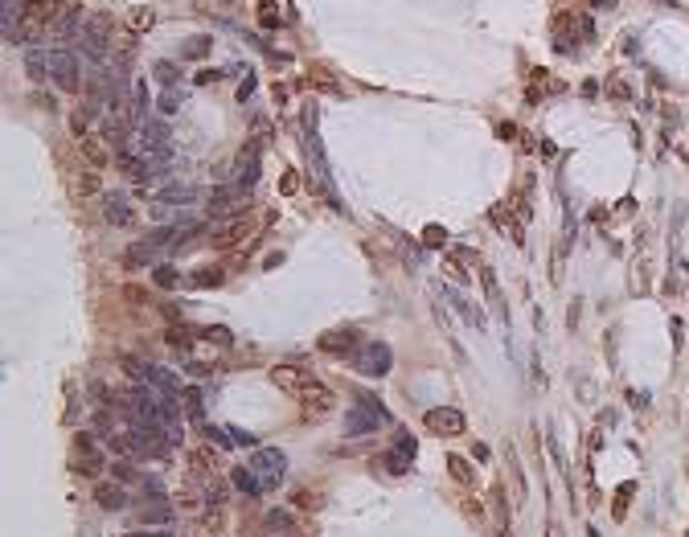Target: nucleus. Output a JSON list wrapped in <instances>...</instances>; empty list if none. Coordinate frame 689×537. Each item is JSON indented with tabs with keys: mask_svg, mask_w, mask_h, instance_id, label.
I'll return each instance as SVG.
<instances>
[{
	"mask_svg": "<svg viewBox=\"0 0 689 537\" xmlns=\"http://www.w3.org/2000/svg\"><path fill=\"white\" fill-rule=\"evenodd\" d=\"M242 238H246V222H230L222 234H214V246H222V250H226V246H238Z\"/></svg>",
	"mask_w": 689,
	"mask_h": 537,
	"instance_id": "f8f14e48",
	"label": "nucleus"
},
{
	"mask_svg": "<svg viewBox=\"0 0 689 537\" xmlns=\"http://www.w3.org/2000/svg\"><path fill=\"white\" fill-rule=\"evenodd\" d=\"M686 537H689V534H686Z\"/></svg>",
	"mask_w": 689,
	"mask_h": 537,
	"instance_id": "412c9836",
	"label": "nucleus"
},
{
	"mask_svg": "<svg viewBox=\"0 0 689 537\" xmlns=\"http://www.w3.org/2000/svg\"><path fill=\"white\" fill-rule=\"evenodd\" d=\"M132 537H160V534H132Z\"/></svg>",
	"mask_w": 689,
	"mask_h": 537,
	"instance_id": "aec40b11",
	"label": "nucleus"
},
{
	"mask_svg": "<svg viewBox=\"0 0 689 537\" xmlns=\"http://www.w3.org/2000/svg\"><path fill=\"white\" fill-rule=\"evenodd\" d=\"M250 468H255V476H259V488H263V493H275L279 480H283V472H287V459H283V451L263 448L250 459Z\"/></svg>",
	"mask_w": 689,
	"mask_h": 537,
	"instance_id": "f257e3e1",
	"label": "nucleus"
},
{
	"mask_svg": "<svg viewBox=\"0 0 689 537\" xmlns=\"http://www.w3.org/2000/svg\"><path fill=\"white\" fill-rule=\"evenodd\" d=\"M152 279H156V287H173V283H177V271H173V267H156V275H152Z\"/></svg>",
	"mask_w": 689,
	"mask_h": 537,
	"instance_id": "6ab92c4d",
	"label": "nucleus"
},
{
	"mask_svg": "<svg viewBox=\"0 0 689 537\" xmlns=\"http://www.w3.org/2000/svg\"><path fill=\"white\" fill-rule=\"evenodd\" d=\"M304 406H308V414H316V410H328L332 406V394L324 390V386H304Z\"/></svg>",
	"mask_w": 689,
	"mask_h": 537,
	"instance_id": "9d476101",
	"label": "nucleus"
},
{
	"mask_svg": "<svg viewBox=\"0 0 689 537\" xmlns=\"http://www.w3.org/2000/svg\"><path fill=\"white\" fill-rule=\"evenodd\" d=\"M107 222L111 225H132V205H124V193L107 197Z\"/></svg>",
	"mask_w": 689,
	"mask_h": 537,
	"instance_id": "6e6552de",
	"label": "nucleus"
},
{
	"mask_svg": "<svg viewBox=\"0 0 689 537\" xmlns=\"http://www.w3.org/2000/svg\"><path fill=\"white\" fill-rule=\"evenodd\" d=\"M382 427V418H377V410H369V406H353L349 414H345V435H373Z\"/></svg>",
	"mask_w": 689,
	"mask_h": 537,
	"instance_id": "20e7f679",
	"label": "nucleus"
},
{
	"mask_svg": "<svg viewBox=\"0 0 689 537\" xmlns=\"http://www.w3.org/2000/svg\"><path fill=\"white\" fill-rule=\"evenodd\" d=\"M366 369L369 373H386V369H390V349H386V345H369Z\"/></svg>",
	"mask_w": 689,
	"mask_h": 537,
	"instance_id": "ddd939ff",
	"label": "nucleus"
},
{
	"mask_svg": "<svg viewBox=\"0 0 689 537\" xmlns=\"http://www.w3.org/2000/svg\"><path fill=\"white\" fill-rule=\"evenodd\" d=\"M234 484H238L242 493H259V476H250L246 468H234Z\"/></svg>",
	"mask_w": 689,
	"mask_h": 537,
	"instance_id": "2eb2a0df",
	"label": "nucleus"
},
{
	"mask_svg": "<svg viewBox=\"0 0 689 537\" xmlns=\"http://www.w3.org/2000/svg\"><path fill=\"white\" fill-rule=\"evenodd\" d=\"M193 193H197V189H189V185H169V189H164V201H189Z\"/></svg>",
	"mask_w": 689,
	"mask_h": 537,
	"instance_id": "dca6fc26",
	"label": "nucleus"
},
{
	"mask_svg": "<svg viewBox=\"0 0 689 537\" xmlns=\"http://www.w3.org/2000/svg\"><path fill=\"white\" fill-rule=\"evenodd\" d=\"M427 431L431 435H459L463 431V414H459L456 406H435V410H427Z\"/></svg>",
	"mask_w": 689,
	"mask_h": 537,
	"instance_id": "7ed1b4c3",
	"label": "nucleus"
},
{
	"mask_svg": "<svg viewBox=\"0 0 689 537\" xmlns=\"http://www.w3.org/2000/svg\"><path fill=\"white\" fill-rule=\"evenodd\" d=\"M152 21H156V12H152L148 4H139V8H132V12H128V33H148V29H152Z\"/></svg>",
	"mask_w": 689,
	"mask_h": 537,
	"instance_id": "9b49d317",
	"label": "nucleus"
},
{
	"mask_svg": "<svg viewBox=\"0 0 689 537\" xmlns=\"http://www.w3.org/2000/svg\"><path fill=\"white\" fill-rule=\"evenodd\" d=\"M271 382H275L279 390H304V386H308V377H304L300 369H291V365H279V369H271Z\"/></svg>",
	"mask_w": 689,
	"mask_h": 537,
	"instance_id": "0eeeda50",
	"label": "nucleus"
},
{
	"mask_svg": "<svg viewBox=\"0 0 689 537\" xmlns=\"http://www.w3.org/2000/svg\"><path fill=\"white\" fill-rule=\"evenodd\" d=\"M246 201V189H234V185H226V189H218L214 193V201H210V210L214 214H230L234 205H242Z\"/></svg>",
	"mask_w": 689,
	"mask_h": 537,
	"instance_id": "39448f33",
	"label": "nucleus"
},
{
	"mask_svg": "<svg viewBox=\"0 0 689 537\" xmlns=\"http://www.w3.org/2000/svg\"><path fill=\"white\" fill-rule=\"evenodd\" d=\"M189 283H193V287H214V283H222V271H218V267L193 271V275H189Z\"/></svg>",
	"mask_w": 689,
	"mask_h": 537,
	"instance_id": "4468645a",
	"label": "nucleus"
},
{
	"mask_svg": "<svg viewBox=\"0 0 689 537\" xmlns=\"http://www.w3.org/2000/svg\"><path fill=\"white\" fill-rule=\"evenodd\" d=\"M46 74L53 78V87H62L66 94H74V90L83 87V74H78V62H74V53H66V49H53L46 62Z\"/></svg>",
	"mask_w": 689,
	"mask_h": 537,
	"instance_id": "f03ea898",
	"label": "nucleus"
},
{
	"mask_svg": "<svg viewBox=\"0 0 689 537\" xmlns=\"http://www.w3.org/2000/svg\"><path fill=\"white\" fill-rule=\"evenodd\" d=\"M83 152H87V160H94V164H103V160H107V152H103L94 139H87V135H83Z\"/></svg>",
	"mask_w": 689,
	"mask_h": 537,
	"instance_id": "f3484780",
	"label": "nucleus"
},
{
	"mask_svg": "<svg viewBox=\"0 0 689 537\" xmlns=\"http://www.w3.org/2000/svg\"><path fill=\"white\" fill-rule=\"evenodd\" d=\"M448 468H452V476H456L459 484H472V472H468V463H463V459H456V455H452V463H448Z\"/></svg>",
	"mask_w": 689,
	"mask_h": 537,
	"instance_id": "a211bd4d",
	"label": "nucleus"
},
{
	"mask_svg": "<svg viewBox=\"0 0 689 537\" xmlns=\"http://www.w3.org/2000/svg\"><path fill=\"white\" fill-rule=\"evenodd\" d=\"M94 500H99L103 509H124V504H128V493H124L119 484H99V488H94Z\"/></svg>",
	"mask_w": 689,
	"mask_h": 537,
	"instance_id": "1a4fd4ad",
	"label": "nucleus"
},
{
	"mask_svg": "<svg viewBox=\"0 0 689 537\" xmlns=\"http://www.w3.org/2000/svg\"><path fill=\"white\" fill-rule=\"evenodd\" d=\"M349 345H357V328H341V332H328L321 336L324 353H349Z\"/></svg>",
	"mask_w": 689,
	"mask_h": 537,
	"instance_id": "423d86ee",
	"label": "nucleus"
}]
</instances>
